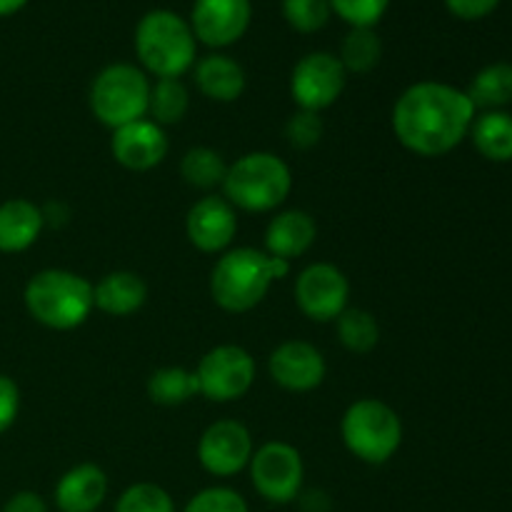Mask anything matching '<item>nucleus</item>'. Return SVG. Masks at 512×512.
I'll list each match as a JSON object with an SVG mask.
<instances>
[{
  "label": "nucleus",
  "mask_w": 512,
  "mask_h": 512,
  "mask_svg": "<svg viewBox=\"0 0 512 512\" xmlns=\"http://www.w3.org/2000/svg\"><path fill=\"white\" fill-rule=\"evenodd\" d=\"M133 43L140 65L155 78H183L198 58V40L190 23L165 8L140 18Z\"/></svg>",
  "instance_id": "nucleus-2"
},
{
  "label": "nucleus",
  "mask_w": 512,
  "mask_h": 512,
  "mask_svg": "<svg viewBox=\"0 0 512 512\" xmlns=\"http://www.w3.org/2000/svg\"><path fill=\"white\" fill-rule=\"evenodd\" d=\"M115 512H175V503L160 485L135 483L120 495Z\"/></svg>",
  "instance_id": "nucleus-29"
},
{
  "label": "nucleus",
  "mask_w": 512,
  "mask_h": 512,
  "mask_svg": "<svg viewBox=\"0 0 512 512\" xmlns=\"http://www.w3.org/2000/svg\"><path fill=\"white\" fill-rule=\"evenodd\" d=\"M225 173H228V165H225L223 155L213 148H205V145L190 148L180 160V175H183L190 188H218V185H223Z\"/></svg>",
  "instance_id": "nucleus-28"
},
{
  "label": "nucleus",
  "mask_w": 512,
  "mask_h": 512,
  "mask_svg": "<svg viewBox=\"0 0 512 512\" xmlns=\"http://www.w3.org/2000/svg\"><path fill=\"white\" fill-rule=\"evenodd\" d=\"M250 480L260 498L273 505H288L303 493L305 465L298 448L273 440L258 448L250 458Z\"/></svg>",
  "instance_id": "nucleus-8"
},
{
  "label": "nucleus",
  "mask_w": 512,
  "mask_h": 512,
  "mask_svg": "<svg viewBox=\"0 0 512 512\" xmlns=\"http://www.w3.org/2000/svg\"><path fill=\"white\" fill-rule=\"evenodd\" d=\"M25 5H28V0H0V18L15 15L18 10H23Z\"/></svg>",
  "instance_id": "nucleus-38"
},
{
  "label": "nucleus",
  "mask_w": 512,
  "mask_h": 512,
  "mask_svg": "<svg viewBox=\"0 0 512 512\" xmlns=\"http://www.w3.org/2000/svg\"><path fill=\"white\" fill-rule=\"evenodd\" d=\"M148 100V75L133 63L105 65L90 83V110H93L100 123L113 130L145 118L148 115Z\"/></svg>",
  "instance_id": "nucleus-6"
},
{
  "label": "nucleus",
  "mask_w": 512,
  "mask_h": 512,
  "mask_svg": "<svg viewBox=\"0 0 512 512\" xmlns=\"http://www.w3.org/2000/svg\"><path fill=\"white\" fill-rule=\"evenodd\" d=\"M335 330L343 348L355 355H368L380 343L378 320L363 308H345L335 318Z\"/></svg>",
  "instance_id": "nucleus-27"
},
{
  "label": "nucleus",
  "mask_w": 512,
  "mask_h": 512,
  "mask_svg": "<svg viewBox=\"0 0 512 512\" xmlns=\"http://www.w3.org/2000/svg\"><path fill=\"white\" fill-rule=\"evenodd\" d=\"M190 93L180 78H158L150 83L148 115L153 123L175 125L188 115Z\"/></svg>",
  "instance_id": "nucleus-26"
},
{
  "label": "nucleus",
  "mask_w": 512,
  "mask_h": 512,
  "mask_svg": "<svg viewBox=\"0 0 512 512\" xmlns=\"http://www.w3.org/2000/svg\"><path fill=\"white\" fill-rule=\"evenodd\" d=\"M475 110H500L512 103V63H493L480 70L465 90Z\"/></svg>",
  "instance_id": "nucleus-23"
},
{
  "label": "nucleus",
  "mask_w": 512,
  "mask_h": 512,
  "mask_svg": "<svg viewBox=\"0 0 512 512\" xmlns=\"http://www.w3.org/2000/svg\"><path fill=\"white\" fill-rule=\"evenodd\" d=\"M168 148L170 143L165 130L148 118H140L135 123L113 130V140H110L113 158L133 173L158 168L168 155Z\"/></svg>",
  "instance_id": "nucleus-15"
},
{
  "label": "nucleus",
  "mask_w": 512,
  "mask_h": 512,
  "mask_svg": "<svg viewBox=\"0 0 512 512\" xmlns=\"http://www.w3.org/2000/svg\"><path fill=\"white\" fill-rule=\"evenodd\" d=\"M325 125L320 113H310V110H298L285 123V138L295 150H310L323 140Z\"/></svg>",
  "instance_id": "nucleus-32"
},
{
  "label": "nucleus",
  "mask_w": 512,
  "mask_h": 512,
  "mask_svg": "<svg viewBox=\"0 0 512 512\" xmlns=\"http://www.w3.org/2000/svg\"><path fill=\"white\" fill-rule=\"evenodd\" d=\"M250 20V0H195L188 23L198 43L218 50L238 43L248 33Z\"/></svg>",
  "instance_id": "nucleus-13"
},
{
  "label": "nucleus",
  "mask_w": 512,
  "mask_h": 512,
  "mask_svg": "<svg viewBox=\"0 0 512 512\" xmlns=\"http://www.w3.org/2000/svg\"><path fill=\"white\" fill-rule=\"evenodd\" d=\"M475 120V105L465 90L438 80L405 88L393 108L398 143L420 158H440L463 143Z\"/></svg>",
  "instance_id": "nucleus-1"
},
{
  "label": "nucleus",
  "mask_w": 512,
  "mask_h": 512,
  "mask_svg": "<svg viewBox=\"0 0 512 512\" xmlns=\"http://www.w3.org/2000/svg\"><path fill=\"white\" fill-rule=\"evenodd\" d=\"M20 410V390L13 378L0 375V435L10 430Z\"/></svg>",
  "instance_id": "nucleus-34"
},
{
  "label": "nucleus",
  "mask_w": 512,
  "mask_h": 512,
  "mask_svg": "<svg viewBox=\"0 0 512 512\" xmlns=\"http://www.w3.org/2000/svg\"><path fill=\"white\" fill-rule=\"evenodd\" d=\"M340 63L345 73L368 75L373 73L383 58V40L375 28H350L340 45Z\"/></svg>",
  "instance_id": "nucleus-25"
},
{
  "label": "nucleus",
  "mask_w": 512,
  "mask_h": 512,
  "mask_svg": "<svg viewBox=\"0 0 512 512\" xmlns=\"http://www.w3.org/2000/svg\"><path fill=\"white\" fill-rule=\"evenodd\" d=\"M350 283L340 268L313 263L295 280V303L313 323H333L348 308Z\"/></svg>",
  "instance_id": "nucleus-11"
},
{
  "label": "nucleus",
  "mask_w": 512,
  "mask_h": 512,
  "mask_svg": "<svg viewBox=\"0 0 512 512\" xmlns=\"http://www.w3.org/2000/svg\"><path fill=\"white\" fill-rule=\"evenodd\" d=\"M195 375L200 395L213 403H233L253 388L255 360L240 345H218L200 358Z\"/></svg>",
  "instance_id": "nucleus-9"
},
{
  "label": "nucleus",
  "mask_w": 512,
  "mask_h": 512,
  "mask_svg": "<svg viewBox=\"0 0 512 512\" xmlns=\"http://www.w3.org/2000/svg\"><path fill=\"white\" fill-rule=\"evenodd\" d=\"M330 10L350 28H375L388 13L390 0H328Z\"/></svg>",
  "instance_id": "nucleus-31"
},
{
  "label": "nucleus",
  "mask_w": 512,
  "mask_h": 512,
  "mask_svg": "<svg viewBox=\"0 0 512 512\" xmlns=\"http://www.w3.org/2000/svg\"><path fill=\"white\" fill-rule=\"evenodd\" d=\"M345 83H348V73L338 55L315 50L295 63L293 75H290V95L300 110L320 113L338 103Z\"/></svg>",
  "instance_id": "nucleus-10"
},
{
  "label": "nucleus",
  "mask_w": 512,
  "mask_h": 512,
  "mask_svg": "<svg viewBox=\"0 0 512 512\" xmlns=\"http://www.w3.org/2000/svg\"><path fill=\"white\" fill-rule=\"evenodd\" d=\"M318 238V225L305 210H283L265 228V253L293 260L308 253Z\"/></svg>",
  "instance_id": "nucleus-18"
},
{
  "label": "nucleus",
  "mask_w": 512,
  "mask_h": 512,
  "mask_svg": "<svg viewBox=\"0 0 512 512\" xmlns=\"http://www.w3.org/2000/svg\"><path fill=\"white\" fill-rule=\"evenodd\" d=\"M195 68V85L205 98L215 103H235L245 93V70L235 58L223 53H210L200 58Z\"/></svg>",
  "instance_id": "nucleus-19"
},
{
  "label": "nucleus",
  "mask_w": 512,
  "mask_h": 512,
  "mask_svg": "<svg viewBox=\"0 0 512 512\" xmlns=\"http://www.w3.org/2000/svg\"><path fill=\"white\" fill-rule=\"evenodd\" d=\"M293 190V175L288 163L273 153H248L228 165L223 193L233 208L248 213H270L288 200Z\"/></svg>",
  "instance_id": "nucleus-4"
},
{
  "label": "nucleus",
  "mask_w": 512,
  "mask_h": 512,
  "mask_svg": "<svg viewBox=\"0 0 512 512\" xmlns=\"http://www.w3.org/2000/svg\"><path fill=\"white\" fill-rule=\"evenodd\" d=\"M108 495V475L95 463L70 468L55 485V505L60 512H95Z\"/></svg>",
  "instance_id": "nucleus-17"
},
{
  "label": "nucleus",
  "mask_w": 512,
  "mask_h": 512,
  "mask_svg": "<svg viewBox=\"0 0 512 512\" xmlns=\"http://www.w3.org/2000/svg\"><path fill=\"white\" fill-rule=\"evenodd\" d=\"M283 15L298 33H318L328 25L333 10L328 0H283Z\"/></svg>",
  "instance_id": "nucleus-30"
},
{
  "label": "nucleus",
  "mask_w": 512,
  "mask_h": 512,
  "mask_svg": "<svg viewBox=\"0 0 512 512\" xmlns=\"http://www.w3.org/2000/svg\"><path fill=\"white\" fill-rule=\"evenodd\" d=\"M200 395L198 375L195 370L185 368H160L148 378V398L155 405H165V408H175V405L188 403L190 398Z\"/></svg>",
  "instance_id": "nucleus-24"
},
{
  "label": "nucleus",
  "mask_w": 512,
  "mask_h": 512,
  "mask_svg": "<svg viewBox=\"0 0 512 512\" xmlns=\"http://www.w3.org/2000/svg\"><path fill=\"white\" fill-rule=\"evenodd\" d=\"M270 273H273V280H283L290 273V260L270 255Z\"/></svg>",
  "instance_id": "nucleus-37"
},
{
  "label": "nucleus",
  "mask_w": 512,
  "mask_h": 512,
  "mask_svg": "<svg viewBox=\"0 0 512 512\" xmlns=\"http://www.w3.org/2000/svg\"><path fill=\"white\" fill-rule=\"evenodd\" d=\"M270 378L290 393H310L320 388L328 373L323 353L305 340H288L270 353Z\"/></svg>",
  "instance_id": "nucleus-14"
},
{
  "label": "nucleus",
  "mask_w": 512,
  "mask_h": 512,
  "mask_svg": "<svg viewBox=\"0 0 512 512\" xmlns=\"http://www.w3.org/2000/svg\"><path fill=\"white\" fill-rule=\"evenodd\" d=\"M183 512H248V503L230 488H205L188 500Z\"/></svg>",
  "instance_id": "nucleus-33"
},
{
  "label": "nucleus",
  "mask_w": 512,
  "mask_h": 512,
  "mask_svg": "<svg viewBox=\"0 0 512 512\" xmlns=\"http://www.w3.org/2000/svg\"><path fill=\"white\" fill-rule=\"evenodd\" d=\"M253 453V435L238 420H218L198 440L200 465L215 478L238 475L248 468Z\"/></svg>",
  "instance_id": "nucleus-12"
},
{
  "label": "nucleus",
  "mask_w": 512,
  "mask_h": 512,
  "mask_svg": "<svg viewBox=\"0 0 512 512\" xmlns=\"http://www.w3.org/2000/svg\"><path fill=\"white\" fill-rule=\"evenodd\" d=\"M25 308L50 330L80 328L95 308L93 283L70 270L48 268L25 285Z\"/></svg>",
  "instance_id": "nucleus-3"
},
{
  "label": "nucleus",
  "mask_w": 512,
  "mask_h": 512,
  "mask_svg": "<svg viewBox=\"0 0 512 512\" xmlns=\"http://www.w3.org/2000/svg\"><path fill=\"white\" fill-rule=\"evenodd\" d=\"M500 0H445V8L460 20H480L493 13Z\"/></svg>",
  "instance_id": "nucleus-35"
},
{
  "label": "nucleus",
  "mask_w": 512,
  "mask_h": 512,
  "mask_svg": "<svg viewBox=\"0 0 512 512\" xmlns=\"http://www.w3.org/2000/svg\"><path fill=\"white\" fill-rule=\"evenodd\" d=\"M343 443L368 465H383L403 445V423L388 403L375 398L355 400L340 423Z\"/></svg>",
  "instance_id": "nucleus-7"
},
{
  "label": "nucleus",
  "mask_w": 512,
  "mask_h": 512,
  "mask_svg": "<svg viewBox=\"0 0 512 512\" xmlns=\"http://www.w3.org/2000/svg\"><path fill=\"white\" fill-rule=\"evenodd\" d=\"M3 512H48V505H45V500L40 498L38 493H33V490H20V493H15L13 498L5 503Z\"/></svg>",
  "instance_id": "nucleus-36"
},
{
  "label": "nucleus",
  "mask_w": 512,
  "mask_h": 512,
  "mask_svg": "<svg viewBox=\"0 0 512 512\" xmlns=\"http://www.w3.org/2000/svg\"><path fill=\"white\" fill-rule=\"evenodd\" d=\"M270 255L255 248L228 250L210 273V295L225 313H248L258 308L273 285Z\"/></svg>",
  "instance_id": "nucleus-5"
},
{
  "label": "nucleus",
  "mask_w": 512,
  "mask_h": 512,
  "mask_svg": "<svg viewBox=\"0 0 512 512\" xmlns=\"http://www.w3.org/2000/svg\"><path fill=\"white\" fill-rule=\"evenodd\" d=\"M185 233L200 253H223L238 233V215L225 198L205 195L188 210Z\"/></svg>",
  "instance_id": "nucleus-16"
},
{
  "label": "nucleus",
  "mask_w": 512,
  "mask_h": 512,
  "mask_svg": "<svg viewBox=\"0 0 512 512\" xmlns=\"http://www.w3.org/2000/svg\"><path fill=\"white\" fill-rule=\"evenodd\" d=\"M473 143L483 158L493 163L512 160V115L503 110H488L470 125Z\"/></svg>",
  "instance_id": "nucleus-22"
},
{
  "label": "nucleus",
  "mask_w": 512,
  "mask_h": 512,
  "mask_svg": "<svg viewBox=\"0 0 512 512\" xmlns=\"http://www.w3.org/2000/svg\"><path fill=\"white\" fill-rule=\"evenodd\" d=\"M95 308L113 318H128L138 313L148 300V285L143 278L130 270H115L108 273L98 285H93Z\"/></svg>",
  "instance_id": "nucleus-21"
},
{
  "label": "nucleus",
  "mask_w": 512,
  "mask_h": 512,
  "mask_svg": "<svg viewBox=\"0 0 512 512\" xmlns=\"http://www.w3.org/2000/svg\"><path fill=\"white\" fill-rule=\"evenodd\" d=\"M43 210L25 198L0 203V253H23L43 233Z\"/></svg>",
  "instance_id": "nucleus-20"
}]
</instances>
